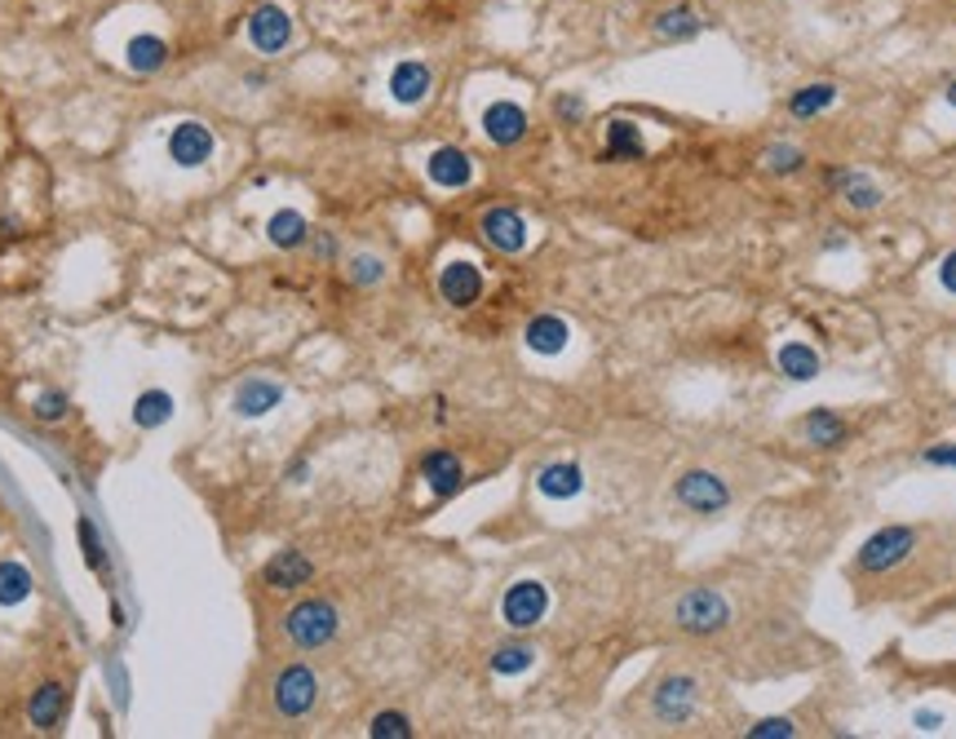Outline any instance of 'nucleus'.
<instances>
[{"label":"nucleus","instance_id":"obj_27","mask_svg":"<svg viewBox=\"0 0 956 739\" xmlns=\"http://www.w3.org/2000/svg\"><path fill=\"white\" fill-rule=\"evenodd\" d=\"M173 417V399L164 395V390H147L138 404H133V421L142 426V430H155V426H164Z\"/></svg>","mask_w":956,"mask_h":739},{"label":"nucleus","instance_id":"obj_36","mask_svg":"<svg viewBox=\"0 0 956 739\" xmlns=\"http://www.w3.org/2000/svg\"><path fill=\"white\" fill-rule=\"evenodd\" d=\"M67 413V399L63 395H41V404H36V417L41 421H58Z\"/></svg>","mask_w":956,"mask_h":739},{"label":"nucleus","instance_id":"obj_22","mask_svg":"<svg viewBox=\"0 0 956 739\" xmlns=\"http://www.w3.org/2000/svg\"><path fill=\"white\" fill-rule=\"evenodd\" d=\"M780 373L793 377V382H810V377L819 373V354H815L810 345H802V341H788V345L780 350Z\"/></svg>","mask_w":956,"mask_h":739},{"label":"nucleus","instance_id":"obj_24","mask_svg":"<svg viewBox=\"0 0 956 739\" xmlns=\"http://www.w3.org/2000/svg\"><path fill=\"white\" fill-rule=\"evenodd\" d=\"M169 63V45L160 36H133L129 41V67L133 72H160Z\"/></svg>","mask_w":956,"mask_h":739},{"label":"nucleus","instance_id":"obj_18","mask_svg":"<svg viewBox=\"0 0 956 739\" xmlns=\"http://www.w3.org/2000/svg\"><path fill=\"white\" fill-rule=\"evenodd\" d=\"M421 474H426V483H430L439 496H452V492L461 488V461H456L452 452H430V457L421 461Z\"/></svg>","mask_w":956,"mask_h":739},{"label":"nucleus","instance_id":"obj_33","mask_svg":"<svg viewBox=\"0 0 956 739\" xmlns=\"http://www.w3.org/2000/svg\"><path fill=\"white\" fill-rule=\"evenodd\" d=\"M749 735H753V739H780V735L788 739V735H793V721H788V717H766V721L749 726Z\"/></svg>","mask_w":956,"mask_h":739},{"label":"nucleus","instance_id":"obj_10","mask_svg":"<svg viewBox=\"0 0 956 739\" xmlns=\"http://www.w3.org/2000/svg\"><path fill=\"white\" fill-rule=\"evenodd\" d=\"M483 235L501 253H523V244H527V226H523V217L514 208H487L483 213Z\"/></svg>","mask_w":956,"mask_h":739},{"label":"nucleus","instance_id":"obj_19","mask_svg":"<svg viewBox=\"0 0 956 739\" xmlns=\"http://www.w3.org/2000/svg\"><path fill=\"white\" fill-rule=\"evenodd\" d=\"M606 156H611V160H643V156H647V142H643V133H637V125L611 120V125H606Z\"/></svg>","mask_w":956,"mask_h":739},{"label":"nucleus","instance_id":"obj_15","mask_svg":"<svg viewBox=\"0 0 956 739\" xmlns=\"http://www.w3.org/2000/svg\"><path fill=\"white\" fill-rule=\"evenodd\" d=\"M430 178H434L439 186H465V182L474 178V164H470L465 151H456V147H439V151L430 156Z\"/></svg>","mask_w":956,"mask_h":739},{"label":"nucleus","instance_id":"obj_9","mask_svg":"<svg viewBox=\"0 0 956 739\" xmlns=\"http://www.w3.org/2000/svg\"><path fill=\"white\" fill-rule=\"evenodd\" d=\"M483 133H487L496 147H514V142H523V133H527V111H523L518 103H492V107L483 111Z\"/></svg>","mask_w":956,"mask_h":739},{"label":"nucleus","instance_id":"obj_6","mask_svg":"<svg viewBox=\"0 0 956 739\" xmlns=\"http://www.w3.org/2000/svg\"><path fill=\"white\" fill-rule=\"evenodd\" d=\"M545 607H549V593H545V585H536V580H518V585H509V593H505V602H501L505 624H514V629H531V624H540Z\"/></svg>","mask_w":956,"mask_h":739},{"label":"nucleus","instance_id":"obj_14","mask_svg":"<svg viewBox=\"0 0 956 739\" xmlns=\"http://www.w3.org/2000/svg\"><path fill=\"white\" fill-rule=\"evenodd\" d=\"M390 94H395V103L417 107V103L430 94V67H426V63H399V67L390 72Z\"/></svg>","mask_w":956,"mask_h":739},{"label":"nucleus","instance_id":"obj_4","mask_svg":"<svg viewBox=\"0 0 956 739\" xmlns=\"http://www.w3.org/2000/svg\"><path fill=\"white\" fill-rule=\"evenodd\" d=\"M674 496H678V505H687L691 514H718V510H727V501H731L727 483H722L718 474H709V470L683 474L678 488H674Z\"/></svg>","mask_w":956,"mask_h":739},{"label":"nucleus","instance_id":"obj_8","mask_svg":"<svg viewBox=\"0 0 956 739\" xmlns=\"http://www.w3.org/2000/svg\"><path fill=\"white\" fill-rule=\"evenodd\" d=\"M213 156V133L195 120H182L173 133H169V160L182 164V169H200L204 160Z\"/></svg>","mask_w":956,"mask_h":739},{"label":"nucleus","instance_id":"obj_21","mask_svg":"<svg viewBox=\"0 0 956 739\" xmlns=\"http://www.w3.org/2000/svg\"><path fill=\"white\" fill-rule=\"evenodd\" d=\"M584 488V479H580V465H571V461H558V465H545L540 470V492L549 496V501H567V496H576Z\"/></svg>","mask_w":956,"mask_h":739},{"label":"nucleus","instance_id":"obj_7","mask_svg":"<svg viewBox=\"0 0 956 739\" xmlns=\"http://www.w3.org/2000/svg\"><path fill=\"white\" fill-rule=\"evenodd\" d=\"M248 41H253V50H261V54H279V50H288V41H292V19H288L279 6H261V10H253V19H248Z\"/></svg>","mask_w":956,"mask_h":739},{"label":"nucleus","instance_id":"obj_41","mask_svg":"<svg viewBox=\"0 0 956 739\" xmlns=\"http://www.w3.org/2000/svg\"><path fill=\"white\" fill-rule=\"evenodd\" d=\"M558 111H562V116H576V111H580V103H571V98H562V103H558Z\"/></svg>","mask_w":956,"mask_h":739},{"label":"nucleus","instance_id":"obj_1","mask_svg":"<svg viewBox=\"0 0 956 739\" xmlns=\"http://www.w3.org/2000/svg\"><path fill=\"white\" fill-rule=\"evenodd\" d=\"M283 629H288V638H292L297 646H305V651H314V646H324V642H333V633H337V607H333V602H324V598H310V602H297V607L288 611V620H283Z\"/></svg>","mask_w":956,"mask_h":739},{"label":"nucleus","instance_id":"obj_30","mask_svg":"<svg viewBox=\"0 0 956 739\" xmlns=\"http://www.w3.org/2000/svg\"><path fill=\"white\" fill-rule=\"evenodd\" d=\"M833 182L846 186V200H850L855 208H877V204H881V191H877L872 182H863L859 173H833Z\"/></svg>","mask_w":956,"mask_h":739},{"label":"nucleus","instance_id":"obj_25","mask_svg":"<svg viewBox=\"0 0 956 739\" xmlns=\"http://www.w3.org/2000/svg\"><path fill=\"white\" fill-rule=\"evenodd\" d=\"M32 593V571L23 563H0V607H19Z\"/></svg>","mask_w":956,"mask_h":739},{"label":"nucleus","instance_id":"obj_37","mask_svg":"<svg viewBox=\"0 0 956 739\" xmlns=\"http://www.w3.org/2000/svg\"><path fill=\"white\" fill-rule=\"evenodd\" d=\"M351 275H355L359 283H373V279H382V261H377V257H359Z\"/></svg>","mask_w":956,"mask_h":739},{"label":"nucleus","instance_id":"obj_35","mask_svg":"<svg viewBox=\"0 0 956 739\" xmlns=\"http://www.w3.org/2000/svg\"><path fill=\"white\" fill-rule=\"evenodd\" d=\"M80 545H85V558H89V567H107V554H103V545H98V536H94V527H89V523H80Z\"/></svg>","mask_w":956,"mask_h":739},{"label":"nucleus","instance_id":"obj_39","mask_svg":"<svg viewBox=\"0 0 956 739\" xmlns=\"http://www.w3.org/2000/svg\"><path fill=\"white\" fill-rule=\"evenodd\" d=\"M938 279H943V288H947V292H956V253H947V257H943V266H938Z\"/></svg>","mask_w":956,"mask_h":739},{"label":"nucleus","instance_id":"obj_12","mask_svg":"<svg viewBox=\"0 0 956 739\" xmlns=\"http://www.w3.org/2000/svg\"><path fill=\"white\" fill-rule=\"evenodd\" d=\"M310 580V558L301 549H283L266 563V585L270 589H301Z\"/></svg>","mask_w":956,"mask_h":739},{"label":"nucleus","instance_id":"obj_38","mask_svg":"<svg viewBox=\"0 0 956 739\" xmlns=\"http://www.w3.org/2000/svg\"><path fill=\"white\" fill-rule=\"evenodd\" d=\"M925 465H947V470H956V443H947V448H930V452H925Z\"/></svg>","mask_w":956,"mask_h":739},{"label":"nucleus","instance_id":"obj_23","mask_svg":"<svg viewBox=\"0 0 956 739\" xmlns=\"http://www.w3.org/2000/svg\"><path fill=\"white\" fill-rule=\"evenodd\" d=\"M802 430H806V439L819 443V448H837V443H846V421H841L837 413H828V408L810 413V417L802 421Z\"/></svg>","mask_w":956,"mask_h":739},{"label":"nucleus","instance_id":"obj_13","mask_svg":"<svg viewBox=\"0 0 956 739\" xmlns=\"http://www.w3.org/2000/svg\"><path fill=\"white\" fill-rule=\"evenodd\" d=\"M696 708V682L691 677H669L660 690H656V713L665 721H687Z\"/></svg>","mask_w":956,"mask_h":739},{"label":"nucleus","instance_id":"obj_16","mask_svg":"<svg viewBox=\"0 0 956 739\" xmlns=\"http://www.w3.org/2000/svg\"><path fill=\"white\" fill-rule=\"evenodd\" d=\"M279 399H283V390H279L275 382L253 377V382H244V386L235 390V413H239V417H266Z\"/></svg>","mask_w":956,"mask_h":739},{"label":"nucleus","instance_id":"obj_17","mask_svg":"<svg viewBox=\"0 0 956 739\" xmlns=\"http://www.w3.org/2000/svg\"><path fill=\"white\" fill-rule=\"evenodd\" d=\"M63 708H67V690H63L58 682H50V686H41V690L32 695L28 717H32L36 730H54V726L63 721Z\"/></svg>","mask_w":956,"mask_h":739},{"label":"nucleus","instance_id":"obj_2","mask_svg":"<svg viewBox=\"0 0 956 739\" xmlns=\"http://www.w3.org/2000/svg\"><path fill=\"white\" fill-rule=\"evenodd\" d=\"M916 549V532L912 527H881L877 536H868L863 540V549H859V571H890V567H899L907 554Z\"/></svg>","mask_w":956,"mask_h":739},{"label":"nucleus","instance_id":"obj_34","mask_svg":"<svg viewBox=\"0 0 956 739\" xmlns=\"http://www.w3.org/2000/svg\"><path fill=\"white\" fill-rule=\"evenodd\" d=\"M766 160H771V169H775V173H780V169H784V173L802 169V151H797V147H771V151H766Z\"/></svg>","mask_w":956,"mask_h":739},{"label":"nucleus","instance_id":"obj_5","mask_svg":"<svg viewBox=\"0 0 956 739\" xmlns=\"http://www.w3.org/2000/svg\"><path fill=\"white\" fill-rule=\"evenodd\" d=\"M314 695H319V682H314V673H310L305 664H288V668L279 673V682H275V704H279L283 717L310 713V708H314Z\"/></svg>","mask_w":956,"mask_h":739},{"label":"nucleus","instance_id":"obj_29","mask_svg":"<svg viewBox=\"0 0 956 739\" xmlns=\"http://www.w3.org/2000/svg\"><path fill=\"white\" fill-rule=\"evenodd\" d=\"M266 231H270V244H279V248H297V244L305 239V217L292 213V208H283V213L270 217Z\"/></svg>","mask_w":956,"mask_h":739},{"label":"nucleus","instance_id":"obj_3","mask_svg":"<svg viewBox=\"0 0 956 739\" xmlns=\"http://www.w3.org/2000/svg\"><path fill=\"white\" fill-rule=\"evenodd\" d=\"M674 615H678V629H687V633H718L731 620V607L713 589H691V593L678 598Z\"/></svg>","mask_w":956,"mask_h":739},{"label":"nucleus","instance_id":"obj_20","mask_svg":"<svg viewBox=\"0 0 956 739\" xmlns=\"http://www.w3.org/2000/svg\"><path fill=\"white\" fill-rule=\"evenodd\" d=\"M527 345H531L536 354H558V350L567 345V323H562L558 314H536V319L527 323Z\"/></svg>","mask_w":956,"mask_h":739},{"label":"nucleus","instance_id":"obj_42","mask_svg":"<svg viewBox=\"0 0 956 739\" xmlns=\"http://www.w3.org/2000/svg\"><path fill=\"white\" fill-rule=\"evenodd\" d=\"M947 103H952V107H956V81H952V85H947Z\"/></svg>","mask_w":956,"mask_h":739},{"label":"nucleus","instance_id":"obj_11","mask_svg":"<svg viewBox=\"0 0 956 739\" xmlns=\"http://www.w3.org/2000/svg\"><path fill=\"white\" fill-rule=\"evenodd\" d=\"M439 292H443V301H452V306H474L479 292H483V275H479V266H470V261H452V266H443V275H439Z\"/></svg>","mask_w":956,"mask_h":739},{"label":"nucleus","instance_id":"obj_28","mask_svg":"<svg viewBox=\"0 0 956 739\" xmlns=\"http://www.w3.org/2000/svg\"><path fill=\"white\" fill-rule=\"evenodd\" d=\"M656 32H660L665 41H691V36L700 32V19H696V10L678 6V10H665V14L656 19Z\"/></svg>","mask_w":956,"mask_h":739},{"label":"nucleus","instance_id":"obj_31","mask_svg":"<svg viewBox=\"0 0 956 739\" xmlns=\"http://www.w3.org/2000/svg\"><path fill=\"white\" fill-rule=\"evenodd\" d=\"M531 660H536L531 646H501V651L492 655V668H496V673H523V668H531Z\"/></svg>","mask_w":956,"mask_h":739},{"label":"nucleus","instance_id":"obj_40","mask_svg":"<svg viewBox=\"0 0 956 739\" xmlns=\"http://www.w3.org/2000/svg\"><path fill=\"white\" fill-rule=\"evenodd\" d=\"M916 726L921 730H938V713H916Z\"/></svg>","mask_w":956,"mask_h":739},{"label":"nucleus","instance_id":"obj_32","mask_svg":"<svg viewBox=\"0 0 956 739\" xmlns=\"http://www.w3.org/2000/svg\"><path fill=\"white\" fill-rule=\"evenodd\" d=\"M408 735H412V726L404 713H377L373 717V739H408Z\"/></svg>","mask_w":956,"mask_h":739},{"label":"nucleus","instance_id":"obj_26","mask_svg":"<svg viewBox=\"0 0 956 739\" xmlns=\"http://www.w3.org/2000/svg\"><path fill=\"white\" fill-rule=\"evenodd\" d=\"M833 98H837V89H833V85H806V89H797V94L788 98V111H793L797 120H810V116L828 111V107H833Z\"/></svg>","mask_w":956,"mask_h":739}]
</instances>
